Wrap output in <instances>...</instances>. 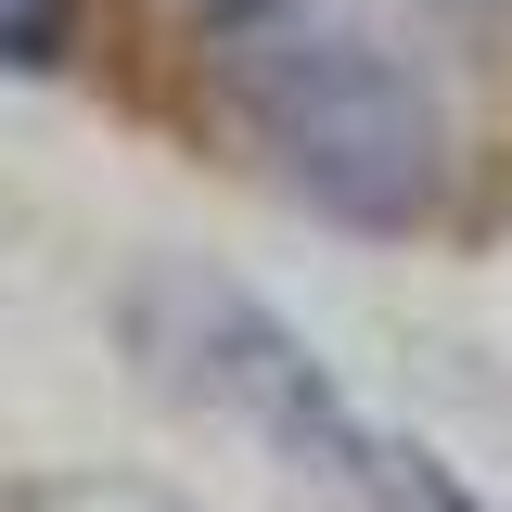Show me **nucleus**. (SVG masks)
<instances>
[{
    "label": "nucleus",
    "mask_w": 512,
    "mask_h": 512,
    "mask_svg": "<svg viewBox=\"0 0 512 512\" xmlns=\"http://www.w3.org/2000/svg\"><path fill=\"white\" fill-rule=\"evenodd\" d=\"M205 13H218V26H269L282 0H205Z\"/></svg>",
    "instance_id": "20e7f679"
},
{
    "label": "nucleus",
    "mask_w": 512,
    "mask_h": 512,
    "mask_svg": "<svg viewBox=\"0 0 512 512\" xmlns=\"http://www.w3.org/2000/svg\"><path fill=\"white\" fill-rule=\"evenodd\" d=\"M64 52V0H0V64H52Z\"/></svg>",
    "instance_id": "7ed1b4c3"
},
{
    "label": "nucleus",
    "mask_w": 512,
    "mask_h": 512,
    "mask_svg": "<svg viewBox=\"0 0 512 512\" xmlns=\"http://www.w3.org/2000/svg\"><path fill=\"white\" fill-rule=\"evenodd\" d=\"M231 103L256 116L269 167L308 192L320 218L410 231L448 192V116H436V90L384 52V39H346V26L244 39V52H231Z\"/></svg>",
    "instance_id": "f257e3e1"
},
{
    "label": "nucleus",
    "mask_w": 512,
    "mask_h": 512,
    "mask_svg": "<svg viewBox=\"0 0 512 512\" xmlns=\"http://www.w3.org/2000/svg\"><path fill=\"white\" fill-rule=\"evenodd\" d=\"M141 333H154V359H167L205 410H231V423H244V436H269L282 461L333 474L346 500H372V487H384V436L333 397V372H320V359H308L269 308H256V295H218V282H154V295H141Z\"/></svg>",
    "instance_id": "f03ea898"
}]
</instances>
